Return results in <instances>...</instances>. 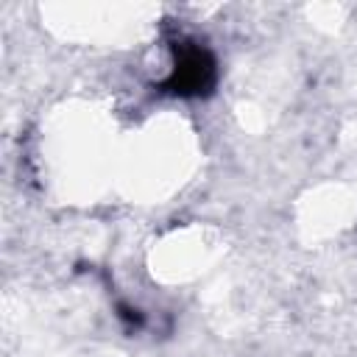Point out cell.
Wrapping results in <instances>:
<instances>
[{"instance_id": "cell-1", "label": "cell", "mask_w": 357, "mask_h": 357, "mask_svg": "<svg viewBox=\"0 0 357 357\" xmlns=\"http://www.w3.org/2000/svg\"><path fill=\"white\" fill-rule=\"evenodd\" d=\"M218 84V61L209 47L192 39L173 42V70L159 84V92L173 98H206Z\"/></svg>"}, {"instance_id": "cell-2", "label": "cell", "mask_w": 357, "mask_h": 357, "mask_svg": "<svg viewBox=\"0 0 357 357\" xmlns=\"http://www.w3.org/2000/svg\"><path fill=\"white\" fill-rule=\"evenodd\" d=\"M117 318L128 326V329H139L145 324V315L137 310V307H128V304H117Z\"/></svg>"}]
</instances>
